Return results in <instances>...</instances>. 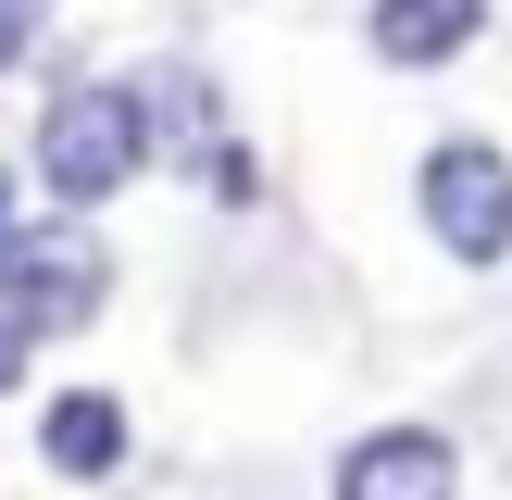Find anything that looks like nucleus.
Masks as SVG:
<instances>
[{
    "label": "nucleus",
    "mask_w": 512,
    "mask_h": 500,
    "mask_svg": "<svg viewBox=\"0 0 512 500\" xmlns=\"http://www.w3.org/2000/svg\"><path fill=\"white\" fill-rule=\"evenodd\" d=\"M138 163H150V100L138 88H63L38 113V188L63 213H100Z\"/></svg>",
    "instance_id": "obj_1"
},
{
    "label": "nucleus",
    "mask_w": 512,
    "mask_h": 500,
    "mask_svg": "<svg viewBox=\"0 0 512 500\" xmlns=\"http://www.w3.org/2000/svg\"><path fill=\"white\" fill-rule=\"evenodd\" d=\"M413 200H425V238H438L450 263H500V250H512V150L438 138L425 175H413Z\"/></svg>",
    "instance_id": "obj_2"
},
{
    "label": "nucleus",
    "mask_w": 512,
    "mask_h": 500,
    "mask_svg": "<svg viewBox=\"0 0 512 500\" xmlns=\"http://www.w3.org/2000/svg\"><path fill=\"white\" fill-rule=\"evenodd\" d=\"M100 288H113V263H100V238H75V225H38V238L0 250V313L38 338V325H88Z\"/></svg>",
    "instance_id": "obj_3"
},
{
    "label": "nucleus",
    "mask_w": 512,
    "mask_h": 500,
    "mask_svg": "<svg viewBox=\"0 0 512 500\" xmlns=\"http://www.w3.org/2000/svg\"><path fill=\"white\" fill-rule=\"evenodd\" d=\"M325 488L338 500H463V450H450L438 425H363Z\"/></svg>",
    "instance_id": "obj_4"
},
{
    "label": "nucleus",
    "mask_w": 512,
    "mask_h": 500,
    "mask_svg": "<svg viewBox=\"0 0 512 500\" xmlns=\"http://www.w3.org/2000/svg\"><path fill=\"white\" fill-rule=\"evenodd\" d=\"M475 25H488V0H375V13H363V50L400 63V75H425V63H463Z\"/></svg>",
    "instance_id": "obj_5"
},
{
    "label": "nucleus",
    "mask_w": 512,
    "mask_h": 500,
    "mask_svg": "<svg viewBox=\"0 0 512 500\" xmlns=\"http://www.w3.org/2000/svg\"><path fill=\"white\" fill-rule=\"evenodd\" d=\"M38 463H50V475H113V463H125V400H113V388H63V400L38 413Z\"/></svg>",
    "instance_id": "obj_6"
},
{
    "label": "nucleus",
    "mask_w": 512,
    "mask_h": 500,
    "mask_svg": "<svg viewBox=\"0 0 512 500\" xmlns=\"http://www.w3.org/2000/svg\"><path fill=\"white\" fill-rule=\"evenodd\" d=\"M50 25V0H0V63H25V38Z\"/></svg>",
    "instance_id": "obj_7"
},
{
    "label": "nucleus",
    "mask_w": 512,
    "mask_h": 500,
    "mask_svg": "<svg viewBox=\"0 0 512 500\" xmlns=\"http://www.w3.org/2000/svg\"><path fill=\"white\" fill-rule=\"evenodd\" d=\"M13 375H25V325L0 313V388H13Z\"/></svg>",
    "instance_id": "obj_8"
},
{
    "label": "nucleus",
    "mask_w": 512,
    "mask_h": 500,
    "mask_svg": "<svg viewBox=\"0 0 512 500\" xmlns=\"http://www.w3.org/2000/svg\"><path fill=\"white\" fill-rule=\"evenodd\" d=\"M13 238H25V225H13V175H0V250H13Z\"/></svg>",
    "instance_id": "obj_9"
}]
</instances>
